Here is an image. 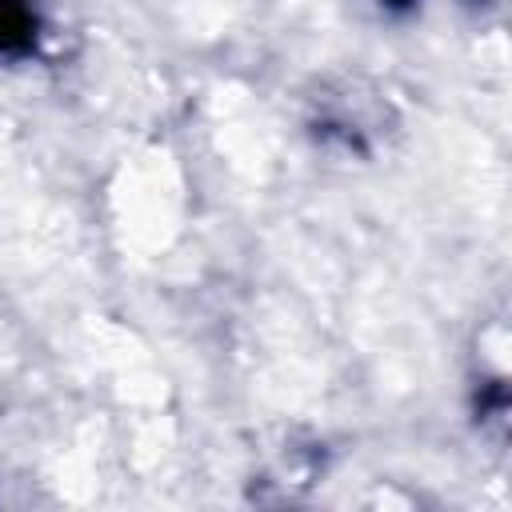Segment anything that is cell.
<instances>
[{"label": "cell", "instance_id": "6da1fadb", "mask_svg": "<svg viewBox=\"0 0 512 512\" xmlns=\"http://www.w3.org/2000/svg\"><path fill=\"white\" fill-rule=\"evenodd\" d=\"M40 36L32 0H0V56H28Z\"/></svg>", "mask_w": 512, "mask_h": 512}, {"label": "cell", "instance_id": "7a4b0ae2", "mask_svg": "<svg viewBox=\"0 0 512 512\" xmlns=\"http://www.w3.org/2000/svg\"><path fill=\"white\" fill-rule=\"evenodd\" d=\"M388 4H412V0H388Z\"/></svg>", "mask_w": 512, "mask_h": 512}]
</instances>
